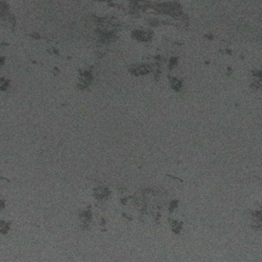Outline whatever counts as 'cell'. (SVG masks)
I'll use <instances>...</instances> for the list:
<instances>
[{
	"label": "cell",
	"mask_w": 262,
	"mask_h": 262,
	"mask_svg": "<svg viewBox=\"0 0 262 262\" xmlns=\"http://www.w3.org/2000/svg\"><path fill=\"white\" fill-rule=\"evenodd\" d=\"M135 74H146L149 72V67L148 66H141L138 67H134V70H131Z\"/></svg>",
	"instance_id": "cell-2"
},
{
	"label": "cell",
	"mask_w": 262,
	"mask_h": 262,
	"mask_svg": "<svg viewBox=\"0 0 262 262\" xmlns=\"http://www.w3.org/2000/svg\"><path fill=\"white\" fill-rule=\"evenodd\" d=\"M132 36L135 39H136L138 40H142V41L148 40L151 37V35H149L148 32H145L142 31H135V32H133Z\"/></svg>",
	"instance_id": "cell-1"
},
{
	"label": "cell",
	"mask_w": 262,
	"mask_h": 262,
	"mask_svg": "<svg viewBox=\"0 0 262 262\" xmlns=\"http://www.w3.org/2000/svg\"><path fill=\"white\" fill-rule=\"evenodd\" d=\"M150 24L152 26H157V20H154V21H150Z\"/></svg>",
	"instance_id": "cell-4"
},
{
	"label": "cell",
	"mask_w": 262,
	"mask_h": 262,
	"mask_svg": "<svg viewBox=\"0 0 262 262\" xmlns=\"http://www.w3.org/2000/svg\"><path fill=\"white\" fill-rule=\"evenodd\" d=\"M177 64V59L176 58H173V59H171V67H172L174 65H176Z\"/></svg>",
	"instance_id": "cell-3"
}]
</instances>
